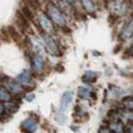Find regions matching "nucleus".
Instances as JSON below:
<instances>
[{
    "mask_svg": "<svg viewBox=\"0 0 133 133\" xmlns=\"http://www.w3.org/2000/svg\"><path fill=\"white\" fill-rule=\"evenodd\" d=\"M47 10H48V14L51 17V19L56 24H58L60 26H64L65 25V23H66L65 18L63 17V15L58 10V8L53 3H49L47 5Z\"/></svg>",
    "mask_w": 133,
    "mask_h": 133,
    "instance_id": "f257e3e1",
    "label": "nucleus"
},
{
    "mask_svg": "<svg viewBox=\"0 0 133 133\" xmlns=\"http://www.w3.org/2000/svg\"><path fill=\"white\" fill-rule=\"evenodd\" d=\"M16 24H17V28L21 33H25L26 30L29 27V21L21 14L20 10H18L16 12Z\"/></svg>",
    "mask_w": 133,
    "mask_h": 133,
    "instance_id": "f03ea898",
    "label": "nucleus"
},
{
    "mask_svg": "<svg viewBox=\"0 0 133 133\" xmlns=\"http://www.w3.org/2000/svg\"><path fill=\"white\" fill-rule=\"evenodd\" d=\"M37 129V122L32 117H28L21 123V130L26 133H33Z\"/></svg>",
    "mask_w": 133,
    "mask_h": 133,
    "instance_id": "7ed1b4c3",
    "label": "nucleus"
},
{
    "mask_svg": "<svg viewBox=\"0 0 133 133\" xmlns=\"http://www.w3.org/2000/svg\"><path fill=\"white\" fill-rule=\"evenodd\" d=\"M42 36H43L44 44H45L46 48L48 49V51H49L51 54L56 55V54L58 53V47H57L56 43L53 41V38H52L51 36H49V35L45 34V33H43V35H42Z\"/></svg>",
    "mask_w": 133,
    "mask_h": 133,
    "instance_id": "20e7f679",
    "label": "nucleus"
},
{
    "mask_svg": "<svg viewBox=\"0 0 133 133\" xmlns=\"http://www.w3.org/2000/svg\"><path fill=\"white\" fill-rule=\"evenodd\" d=\"M38 21L41 24V27L46 31V32H51L53 31V25L51 23V21L48 19V17L45 14H41L38 17Z\"/></svg>",
    "mask_w": 133,
    "mask_h": 133,
    "instance_id": "39448f33",
    "label": "nucleus"
},
{
    "mask_svg": "<svg viewBox=\"0 0 133 133\" xmlns=\"http://www.w3.org/2000/svg\"><path fill=\"white\" fill-rule=\"evenodd\" d=\"M73 99V92L72 91H66L62 95L61 100H60V110L61 112H64L68 109V106L70 105L71 101Z\"/></svg>",
    "mask_w": 133,
    "mask_h": 133,
    "instance_id": "423d86ee",
    "label": "nucleus"
},
{
    "mask_svg": "<svg viewBox=\"0 0 133 133\" xmlns=\"http://www.w3.org/2000/svg\"><path fill=\"white\" fill-rule=\"evenodd\" d=\"M43 66H44V60H43L42 56L36 53L33 57V60H32V68H33L34 72L39 73V72H42Z\"/></svg>",
    "mask_w": 133,
    "mask_h": 133,
    "instance_id": "0eeeda50",
    "label": "nucleus"
},
{
    "mask_svg": "<svg viewBox=\"0 0 133 133\" xmlns=\"http://www.w3.org/2000/svg\"><path fill=\"white\" fill-rule=\"evenodd\" d=\"M5 85L7 87L6 88L7 90H10V91H12L15 94H19V92L22 91V86L20 85V83L17 82V80L9 79V80H7V82L5 83Z\"/></svg>",
    "mask_w": 133,
    "mask_h": 133,
    "instance_id": "6e6552de",
    "label": "nucleus"
},
{
    "mask_svg": "<svg viewBox=\"0 0 133 133\" xmlns=\"http://www.w3.org/2000/svg\"><path fill=\"white\" fill-rule=\"evenodd\" d=\"M7 33H8V36L10 38H12L16 43L21 42V35H20L19 31L17 30V28H15L14 26H8L7 27Z\"/></svg>",
    "mask_w": 133,
    "mask_h": 133,
    "instance_id": "1a4fd4ad",
    "label": "nucleus"
},
{
    "mask_svg": "<svg viewBox=\"0 0 133 133\" xmlns=\"http://www.w3.org/2000/svg\"><path fill=\"white\" fill-rule=\"evenodd\" d=\"M21 14L28 20V21H33V19H34V14H33V10L30 8V7H28L26 4L25 5H23L22 6V8H21Z\"/></svg>",
    "mask_w": 133,
    "mask_h": 133,
    "instance_id": "9d476101",
    "label": "nucleus"
},
{
    "mask_svg": "<svg viewBox=\"0 0 133 133\" xmlns=\"http://www.w3.org/2000/svg\"><path fill=\"white\" fill-rule=\"evenodd\" d=\"M29 80H30V74H29L27 71L22 72V73L17 77V81H19V82H21V83H23V84L28 83Z\"/></svg>",
    "mask_w": 133,
    "mask_h": 133,
    "instance_id": "9b49d317",
    "label": "nucleus"
},
{
    "mask_svg": "<svg viewBox=\"0 0 133 133\" xmlns=\"http://www.w3.org/2000/svg\"><path fill=\"white\" fill-rule=\"evenodd\" d=\"M0 100L3 102H7L10 100V96L8 94V90L3 86L0 87Z\"/></svg>",
    "mask_w": 133,
    "mask_h": 133,
    "instance_id": "f8f14e48",
    "label": "nucleus"
},
{
    "mask_svg": "<svg viewBox=\"0 0 133 133\" xmlns=\"http://www.w3.org/2000/svg\"><path fill=\"white\" fill-rule=\"evenodd\" d=\"M26 5L31 9L33 8L34 10H36L41 6V0H26Z\"/></svg>",
    "mask_w": 133,
    "mask_h": 133,
    "instance_id": "ddd939ff",
    "label": "nucleus"
},
{
    "mask_svg": "<svg viewBox=\"0 0 133 133\" xmlns=\"http://www.w3.org/2000/svg\"><path fill=\"white\" fill-rule=\"evenodd\" d=\"M7 110H9V111H11V112H14V111H17L18 110V105L16 104V103H14V102H10V101H7V102H5V104L3 105Z\"/></svg>",
    "mask_w": 133,
    "mask_h": 133,
    "instance_id": "4468645a",
    "label": "nucleus"
},
{
    "mask_svg": "<svg viewBox=\"0 0 133 133\" xmlns=\"http://www.w3.org/2000/svg\"><path fill=\"white\" fill-rule=\"evenodd\" d=\"M82 1V4L83 6L85 7L86 10L88 11H94V4H92V1L91 0H81Z\"/></svg>",
    "mask_w": 133,
    "mask_h": 133,
    "instance_id": "2eb2a0df",
    "label": "nucleus"
},
{
    "mask_svg": "<svg viewBox=\"0 0 133 133\" xmlns=\"http://www.w3.org/2000/svg\"><path fill=\"white\" fill-rule=\"evenodd\" d=\"M55 119L59 123V124H63L64 123V121H65V117H64V114H63V112H61V111H59L57 114H56V116H55Z\"/></svg>",
    "mask_w": 133,
    "mask_h": 133,
    "instance_id": "dca6fc26",
    "label": "nucleus"
},
{
    "mask_svg": "<svg viewBox=\"0 0 133 133\" xmlns=\"http://www.w3.org/2000/svg\"><path fill=\"white\" fill-rule=\"evenodd\" d=\"M111 128L113 129V132L114 133H122V131H123L121 124H112Z\"/></svg>",
    "mask_w": 133,
    "mask_h": 133,
    "instance_id": "f3484780",
    "label": "nucleus"
},
{
    "mask_svg": "<svg viewBox=\"0 0 133 133\" xmlns=\"http://www.w3.org/2000/svg\"><path fill=\"white\" fill-rule=\"evenodd\" d=\"M79 94H80L83 98H87V97H88V95H89L88 90H87V89H85V88H82V87H80V91H79Z\"/></svg>",
    "mask_w": 133,
    "mask_h": 133,
    "instance_id": "a211bd4d",
    "label": "nucleus"
},
{
    "mask_svg": "<svg viewBox=\"0 0 133 133\" xmlns=\"http://www.w3.org/2000/svg\"><path fill=\"white\" fill-rule=\"evenodd\" d=\"M34 97H35V96H34L33 94H31V95H28V96H26V98H25V99H26V101L30 102V101H32V100L34 99Z\"/></svg>",
    "mask_w": 133,
    "mask_h": 133,
    "instance_id": "6ab92c4d",
    "label": "nucleus"
},
{
    "mask_svg": "<svg viewBox=\"0 0 133 133\" xmlns=\"http://www.w3.org/2000/svg\"><path fill=\"white\" fill-rule=\"evenodd\" d=\"M100 133H114V132H111L110 130H108V129H105V128H103V129H101Z\"/></svg>",
    "mask_w": 133,
    "mask_h": 133,
    "instance_id": "aec40b11",
    "label": "nucleus"
},
{
    "mask_svg": "<svg viewBox=\"0 0 133 133\" xmlns=\"http://www.w3.org/2000/svg\"><path fill=\"white\" fill-rule=\"evenodd\" d=\"M4 109H5V108H4V106H3L2 104H0V115H1V114H3Z\"/></svg>",
    "mask_w": 133,
    "mask_h": 133,
    "instance_id": "412c9836",
    "label": "nucleus"
},
{
    "mask_svg": "<svg viewBox=\"0 0 133 133\" xmlns=\"http://www.w3.org/2000/svg\"><path fill=\"white\" fill-rule=\"evenodd\" d=\"M130 133H133V126L130 127Z\"/></svg>",
    "mask_w": 133,
    "mask_h": 133,
    "instance_id": "4be33fe9",
    "label": "nucleus"
},
{
    "mask_svg": "<svg viewBox=\"0 0 133 133\" xmlns=\"http://www.w3.org/2000/svg\"><path fill=\"white\" fill-rule=\"evenodd\" d=\"M0 78H1V76H0Z\"/></svg>",
    "mask_w": 133,
    "mask_h": 133,
    "instance_id": "5701e85b",
    "label": "nucleus"
}]
</instances>
